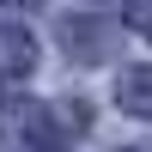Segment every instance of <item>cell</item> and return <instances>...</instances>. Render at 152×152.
Instances as JSON below:
<instances>
[{
    "instance_id": "5",
    "label": "cell",
    "mask_w": 152,
    "mask_h": 152,
    "mask_svg": "<svg viewBox=\"0 0 152 152\" xmlns=\"http://www.w3.org/2000/svg\"><path fill=\"white\" fill-rule=\"evenodd\" d=\"M12 6H37V0H12Z\"/></svg>"
},
{
    "instance_id": "3",
    "label": "cell",
    "mask_w": 152,
    "mask_h": 152,
    "mask_svg": "<svg viewBox=\"0 0 152 152\" xmlns=\"http://www.w3.org/2000/svg\"><path fill=\"white\" fill-rule=\"evenodd\" d=\"M116 104H122V110H134V116H152V67L122 73V85H116Z\"/></svg>"
},
{
    "instance_id": "1",
    "label": "cell",
    "mask_w": 152,
    "mask_h": 152,
    "mask_svg": "<svg viewBox=\"0 0 152 152\" xmlns=\"http://www.w3.org/2000/svg\"><path fill=\"white\" fill-rule=\"evenodd\" d=\"M6 134L18 146H31V152H55V128H49V116L37 104H18V97H12L6 104Z\"/></svg>"
},
{
    "instance_id": "4",
    "label": "cell",
    "mask_w": 152,
    "mask_h": 152,
    "mask_svg": "<svg viewBox=\"0 0 152 152\" xmlns=\"http://www.w3.org/2000/svg\"><path fill=\"white\" fill-rule=\"evenodd\" d=\"M122 12H128V24H134V31H140L146 43H152V0H128Z\"/></svg>"
},
{
    "instance_id": "2",
    "label": "cell",
    "mask_w": 152,
    "mask_h": 152,
    "mask_svg": "<svg viewBox=\"0 0 152 152\" xmlns=\"http://www.w3.org/2000/svg\"><path fill=\"white\" fill-rule=\"evenodd\" d=\"M37 67V37L18 31V24H0V73L6 79H18V73Z\"/></svg>"
}]
</instances>
